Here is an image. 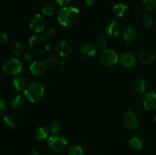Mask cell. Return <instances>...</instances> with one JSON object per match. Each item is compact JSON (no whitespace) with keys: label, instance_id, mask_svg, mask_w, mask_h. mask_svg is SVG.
Listing matches in <instances>:
<instances>
[{"label":"cell","instance_id":"obj_1","mask_svg":"<svg viewBox=\"0 0 156 155\" xmlns=\"http://www.w3.org/2000/svg\"><path fill=\"white\" fill-rule=\"evenodd\" d=\"M80 13L79 9L75 7H63L59 11L57 20L64 27H72L79 21Z\"/></svg>","mask_w":156,"mask_h":155},{"label":"cell","instance_id":"obj_2","mask_svg":"<svg viewBox=\"0 0 156 155\" xmlns=\"http://www.w3.org/2000/svg\"><path fill=\"white\" fill-rule=\"evenodd\" d=\"M24 97L32 103H37L42 100L44 95V88L38 82H33L27 85L24 92Z\"/></svg>","mask_w":156,"mask_h":155},{"label":"cell","instance_id":"obj_3","mask_svg":"<svg viewBox=\"0 0 156 155\" xmlns=\"http://www.w3.org/2000/svg\"><path fill=\"white\" fill-rule=\"evenodd\" d=\"M29 46L34 53L38 54H44L48 51L50 46L45 36L36 35L29 40Z\"/></svg>","mask_w":156,"mask_h":155},{"label":"cell","instance_id":"obj_4","mask_svg":"<svg viewBox=\"0 0 156 155\" xmlns=\"http://www.w3.org/2000/svg\"><path fill=\"white\" fill-rule=\"evenodd\" d=\"M47 144L49 147L56 152L63 151L67 146V141L62 135L53 134L49 136L47 139Z\"/></svg>","mask_w":156,"mask_h":155},{"label":"cell","instance_id":"obj_5","mask_svg":"<svg viewBox=\"0 0 156 155\" xmlns=\"http://www.w3.org/2000/svg\"><path fill=\"white\" fill-rule=\"evenodd\" d=\"M21 69H22V64L18 59L15 58H12L6 61L3 64L2 68V70L5 74L11 76L18 74L21 71Z\"/></svg>","mask_w":156,"mask_h":155},{"label":"cell","instance_id":"obj_6","mask_svg":"<svg viewBox=\"0 0 156 155\" xmlns=\"http://www.w3.org/2000/svg\"><path fill=\"white\" fill-rule=\"evenodd\" d=\"M99 59L102 65L107 67H110L115 65L118 62L119 58L115 52L113 51L112 50L106 49L101 52L100 55H99Z\"/></svg>","mask_w":156,"mask_h":155},{"label":"cell","instance_id":"obj_7","mask_svg":"<svg viewBox=\"0 0 156 155\" xmlns=\"http://www.w3.org/2000/svg\"><path fill=\"white\" fill-rule=\"evenodd\" d=\"M123 122L126 128L129 130H135L138 127V119L133 112L129 110L125 112L123 115Z\"/></svg>","mask_w":156,"mask_h":155},{"label":"cell","instance_id":"obj_8","mask_svg":"<svg viewBox=\"0 0 156 155\" xmlns=\"http://www.w3.org/2000/svg\"><path fill=\"white\" fill-rule=\"evenodd\" d=\"M45 26V21L42 15L36 14L31 18L30 21V27L34 33H39L42 31Z\"/></svg>","mask_w":156,"mask_h":155},{"label":"cell","instance_id":"obj_9","mask_svg":"<svg viewBox=\"0 0 156 155\" xmlns=\"http://www.w3.org/2000/svg\"><path fill=\"white\" fill-rule=\"evenodd\" d=\"M144 108L147 111H153L156 109V92L149 91L143 98Z\"/></svg>","mask_w":156,"mask_h":155},{"label":"cell","instance_id":"obj_10","mask_svg":"<svg viewBox=\"0 0 156 155\" xmlns=\"http://www.w3.org/2000/svg\"><path fill=\"white\" fill-rule=\"evenodd\" d=\"M120 63L126 68H133L137 63V59L133 54L130 53H124L119 58Z\"/></svg>","mask_w":156,"mask_h":155},{"label":"cell","instance_id":"obj_11","mask_svg":"<svg viewBox=\"0 0 156 155\" xmlns=\"http://www.w3.org/2000/svg\"><path fill=\"white\" fill-rule=\"evenodd\" d=\"M47 65L45 62H42L41 61H35L30 65V71L32 74L35 76H41L45 73Z\"/></svg>","mask_w":156,"mask_h":155},{"label":"cell","instance_id":"obj_12","mask_svg":"<svg viewBox=\"0 0 156 155\" xmlns=\"http://www.w3.org/2000/svg\"><path fill=\"white\" fill-rule=\"evenodd\" d=\"M121 25L119 23H117V21L110 22L109 24H107L106 28H105L106 33L110 36H112V37H115V36H119L120 34V33H121Z\"/></svg>","mask_w":156,"mask_h":155},{"label":"cell","instance_id":"obj_13","mask_svg":"<svg viewBox=\"0 0 156 155\" xmlns=\"http://www.w3.org/2000/svg\"><path fill=\"white\" fill-rule=\"evenodd\" d=\"M55 50L62 57H67L71 53V47L66 41H59L55 46Z\"/></svg>","mask_w":156,"mask_h":155},{"label":"cell","instance_id":"obj_14","mask_svg":"<svg viewBox=\"0 0 156 155\" xmlns=\"http://www.w3.org/2000/svg\"><path fill=\"white\" fill-rule=\"evenodd\" d=\"M137 33L136 29L133 26H128L124 29L123 32V39L128 43H132L136 40L137 37Z\"/></svg>","mask_w":156,"mask_h":155},{"label":"cell","instance_id":"obj_15","mask_svg":"<svg viewBox=\"0 0 156 155\" xmlns=\"http://www.w3.org/2000/svg\"><path fill=\"white\" fill-rule=\"evenodd\" d=\"M129 144L134 150H142L145 146V141L142 137L134 136L129 140Z\"/></svg>","mask_w":156,"mask_h":155},{"label":"cell","instance_id":"obj_16","mask_svg":"<svg viewBox=\"0 0 156 155\" xmlns=\"http://www.w3.org/2000/svg\"><path fill=\"white\" fill-rule=\"evenodd\" d=\"M114 14L117 15L119 18H123L126 15H128L129 13V7L126 5L123 4V3H120V4L116 5L113 9Z\"/></svg>","mask_w":156,"mask_h":155},{"label":"cell","instance_id":"obj_17","mask_svg":"<svg viewBox=\"0 0 156 155\" xmlns=\"http://www.w3.org/2000/svg\"><path fill=\"white\" fill-rule=\"evenodd\" d=\"M81 52L85 56L90 57V56H93L96 54L97 49H96L95 46L93 45L92 43H87L81 46Z\"/></svg>","mask_w":156,"mask_h":155},{"label":"cell","instance_id":"obj_18","mask_svg":"<svg viewBox=\"0 0 156 155\" xmlns=\"http://www.w3.org/2000/svg\"><path fill=\"white\" fill-rule=\"evenodd\" d=\"M24 105V97L21 94L13 96L11 100V106L15 109H19Z\"/></svg>","mask_w":156,"mask_h":155},{"label":"cell","instance_id":"obj_19","mask_svg":"<svg viewBox=\"0 0 156 155\" xmlns=\"http://www.w3.org/2000/svg\"><path fill=\"white\" fill-rule=\"evenodd\" d=\"M139 58H140V60L143 63L146 64V65H149V64L152 63V62L155 59V56L152 54L151 52L146 51H142L141 53L139 55Z\"/></svg>","mask_w":156,"mask_h":155},{"label":"cell","instance_id":"obj_20","mask_svg":"<svg viewBox=\"0 0 156 155\" xmlns=\"http://www.w3.org/2000/svg\"><path fill=\"white\" fill-rule=\"evenodd\" d=\"M34 135L37 140H39V141H44V140L47 139L48 138L49 129L47 128L44 127V126L38 127L35 130Z\"/></svg>","mask_w":156,"mask_h":155},{"label":"cell","instance_id":"obj_21","mask_svg":"<svg viewBox=\"0 0 156 155\" xmlns=\"http://www.w3.org/2000/svg\"><path fill=\"white\" fill-rule=\"evenodd\" d=\"M13 85L14 88L17 90V91H22V90H25L27 88V81L24 78L21 77H16L14 78L13 80Z\"/></svg>","mask_w":156,"mask_h":155},{"label":"cell","instance_id":"obj_22","mask_svg":"<svg viewBox=\"0 0 156 155\" xmlns=\"http://www.w3.org/2000/svg\"><path fill=\"white\" fill-rule=\"evenodd\" d=\"M134 91L139 94H143L146 91V84L145 81L142 79L138 78L135 80L133 83Z\"/></svg>","mask_w":156,"mask_h":155},{"label":"cell","instance_id":"obj_23","mask_svg":"<svg viewBox=\"0 0 156 155\" xmlns=\"http://www.w3.org/2000/svg\"><path fill=\"white\" fill-rule=\"evenodd\" d=\"M83 149L81 146L74 144L69 149V155H83Z\"/></svg>","mask_w":156,"mask_h":155},{"label":"cell","instance_id":"obj_24","mask_svg":"<svg viewBox=\"0 0 156 155\" xmlns=\"http://www.w3.org/2000/svg\"><path fill=\"white\" fill-rule=\"evenodd\" d=\"M42 12L45 15H48V16H52L55 12V7L50 3L48 4H45L42 7Z\"/></svg>","mask_w":156,"mask_h":155},{"label":"cell","instance_id":"obj_25","mask_svg":"<svg viewBox=\"0 0 156 155\" xmlns=\"http://www.w3.org/2000/svg\"><path fill=\"white\" fill-rule=\"evenodd\" d=\"M142 21L145 26L148 27H151L152 24V16L147 12H143V15H142Z\"/></svg>","mask_w":156,"mask_h":155},{"label":"cell","instance_id":"obj_26","mask_svg":"<svg viewBox=\"0 0 156 155\" xmlns=\"http://www.w3.org/2000/svg\"><path fill=\"white\" fill-rule=\"evenodd\" d=\"M143 4L149 12H153L156 9V0H143Z\"/></svg>","mask_w":156,"mask_h":155},{"label":"cell","instance_id":"obj_27","mask_svg":"<svg viewBox=\"0 0 156 155\" xmlns=\"http://www.w3.org/2000/svg\"><path fill=\"white\" fill-rule=\"evenodd\" d=\"M24 50V46L19 42H16L14 43L13 47H12V53L15 56H19L21 53H22Z\"/></svg>","mask_w":156,"mask_h":155},{"label":"cell","instance_id":"obj_28","mask_svg":"<svg viewBox=\"0 0 156 155\" xmlns=\"http://www.w3.org/2000/svg\"><path fill=\"white\" fill-rule=\"evenodd\" d=\"M50 130L53 132V134H56L60 131L61 129V125L60 123L58 121H56V120H53L50 123Z\"/></svg>","mask_w":156,"mask_h":155},{"label":"cell","instance_id":"obj_29","mask_svg":"<svg viewBox=\"0 0 156 155\" xmlns=\"http://www.w3.org/2000/svg\"><path fill=\"white\" fill-rule=\"evenodd\" d=\"M3 120H4L5 123L9 127H13L15 125V119L13 115H9V114H6L3 116Z\"/></svg>","mask_w":156,"mask_h":155},{"label":"cell","instance_id":"obj_30","mask_svg":"<svg viewBox=\"0 0 156 155\" xmlns=\"http://www.w3.org/2000/svg\"><path fill=\"white\" fill-rule=\"evenodd\" d=\"M58 63V59L55 56H49L46 59L45 64L47 66H55L57 65Z\"/></svg>","mask_w":156,"mask_h":155},{"label":"cell","instance_id":"obj_31","mask_svg":"<svg viewBox=\"0 0 156 155\" xmlns=\"http://www.w3.org/2000/svg\"><path fill=\"white\" fill-rule=\"evenodd\" d=\"M97 45L101 50H106L107 46H108V42H107V40L105 39V36H98L97 40Z\"/></svg>","mask_w":156,"mask_h":155},{"label":"cell","instance_id":"obj_32","mask_svg":"<svg viewBox=\"0 0 156 155\" xmlns=\"http://www.w3.org/2000/svg\"><path fill=\"white\" fill-rule=\"evenodd\" d=\"M55 34V30L53 27H50L46 30L45 33H44V36L46 38H51L54 36Z\"/></svg>","mask_w":156,"mask_h":155},{"label":"cell","instance_id":"obj_33","mask_svg":"<svg viewBox=\"0 0 156 155\" xmlns=\"http://www.w3.org/2000/svg\"><path fill=\"white\" fill-rule=\"evenodd\" d=\"M6 110V103L5 100L0 97V115L4 113Z\"/></svg>","mask_w":156,"mask_h":155},{"label":"cell","instance_id":"obj_34","mask_svg":"<svg viewBox=\"0 0 156 155\" xmlns=\"http://www.w3.org/2000/svg\"><path fill=\"white\" fill-rule=\"evenodd\" d=\"M8 40H9L8 35L4 32H0V43H6L8 42Z\"/></svg>","mask_w":156,"mask_h":155},{"label":"cell","instance_id":"obj_35","mask_svg":"<svg viewBox=\"0 0 156 155\" xmlns=\"http://www.w3.org/2000/svg\"><path fill=\"white\" fill-rule=\"evenodd\" d=\"M56 2L59 5L66 7L67 5L69 4V2H71V0H56Z\"/></svg>","mask_w":156,"mask_h":155},{"label":"cell","instance_id":"obj_36","mask_svg":"<svg viewBox=\"0 0 156 155\" xmlns=\"http://www.w3.org/2000/svg\"><path fill=\"white\" fill-rule=\"evenodd\" d=\"M32 58H33V56H32V53H26L23 56V59H24L25 62H30L32 59Z\"/></svg>","mask_w":156,"mask_h":155},{"label":"cell","instance_id":"obj_37","mask_svg":"<svg viewBox=\"0 0 156 155\" xmlns=\"http://www.w3.org/2000/svg\"><path fill=\"white\" fill-rule=\"evenodd\" d=\"M85 3H86L88 5L91 6L94 3V0H85Z\"/></svg>","mask_w":156,"mask_h":155},{"label":"cell","instance_id":"obj_38","mask_svg":"<svg viewBox=\"0 0 156 155\" xmlns=\"http://www.w3.org/2000/svg\"><path fill=\"white\" fill-rule=\"evenodd\" d=\"M30 154L31 155H38L36 150H32L31 151H30Z\"/></svg>","mask_w":156,"mask_h":155},{"label":"cell","instance_id":"obj_39","mask_svg":"<svg viewBox=\"0 0 156 155\" xmlns=\"http://www.w3.org/2000/svg\"><path fill=\"white\" fill-rule=\"evenodd\" d=\"M155 123H156V115H155Z\"/></svg>","mask_w":156,"mask_h":155},{"label":"cell","instance_id":"obj_40","mask_svg":"<svg viewBox=\"0 0 156 155\" xmlns=\"http://www.w3.org/2000/svg\"><path fill=\"white\" fill-rule=\"evenodd\" d=\"M42 155H46V154H42Z\"/></svg>","mask_w":156,"mask_h":155}]
</instances>
